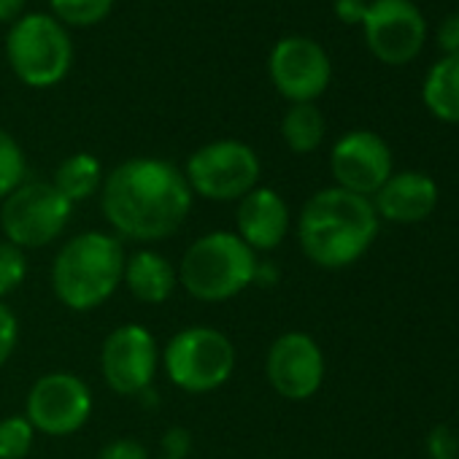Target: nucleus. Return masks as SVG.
Returning <instances> with one entry per match:
<instances>
[{
  "instance_id": "nucleus-6",
  "label": "nucleus",
  "mask_w": 459,
  "mask_h": 459,
  "mask_svg": "<svg viewBox=\"0 0 459 459\" xmlns=\"http://www.w3.org/2000/svg\"><path fill=\"white\" fill-rule=\"evenodd\" d=\"M162 365L170 384H176L181 392L205 394L227 384V378L233 376L236 346L213 327H184L168 341L162 351Z\"/></svg>"
},
{
  "instance_id": "nucleus-22",
  "label": "nucleus",
  "mask_w": 459,
  "mask_h": 459,
  "mask_svg": "<svg viewBox=\"0 0 459 459\" xmlns=\"http://www.w3.org/2000/svg\"><path fill=\"white\" fill-rule=\"evenodd\" d=\"M36 429L25 416L0 419V459H25L33 448Z\"/></svg>"
},
{
  "instance_id": "nucleus-26",
  "label": "nucleus",
  "mask_w": 459,
  "mask_h": 459,
  "mask_svg": "<svg viewBox=\"0 0 459 459\" xmlns=\"http://www.w3.org/2000/svg\"><path fill=\"white\" fill-rule=\"evenodd\" d=\"M20 341V322L14 316V311L0 300V368L9 362V357L14 354Z\"/></svg>"
},
{
  "instance_id": "nucleus-14",
  "label": "nucleus",
  "mask_w": 459,
  "mask_h": 459,
  "mask_svg": "<svg viewBox=\"0 0 459 459\" xmlns=\"http://www.w3.org/2000/svg\"><path fill=\"white\" fill-rule=\"evenodd\" d=\"M268 381L284 400H308L325 384V354L306 333H284L268 349Z\"/></svg>"
},
{
  "instance_id": "nucleus-3",
  "label": "nucleus",
  "mask_w": 459,
  "mask_h": 459,
  "mask_svg": "<svg viewBox=\"0 0 459 459\" xmlns=\"http://www.w3.org/2000/svg\"><path fill=\"white\" fill-rule=\"evenodd\" d=\"M125 249L119 238L90 230L71 238L52 265V290L71 311H92L103 306L122 284Z\"/></svg>"
},
{
  "instance_id": "nucleus-5",
  "label": "nucleus",
  "mask_w": 459,
  "mask_h": 459,
  "mask_svg": "<svg viewBox=\"0 0 459 459\" xmlns=\"http://www.w3.org/2000/svg\"><path fill=\"white\" fill-rule=\"evenodd\" d=\"M6 57L17 79L44 90L60 84L74 63V44L65 28L47 14L20 17L6 36Z\"/></svg>"
},
{
  "instance_id": "nucleus-24",
  "label": "nucleus",
  "mask_w": 459,
  "mask_h": 459,
  "mask_svg": "<svg viewBox=\"0 0 459 459\" xmlns=\"http://www.w3.org/2000/svg\"><path fill=\"white\" fill-rule=\"evenodd\" d=\"M28 276V260L25 252L9 241H0V300L17 292L20 284Z\"/></svg>"
},
{
  "instance_id": "nucleus-18",
  "label": "nucleus",
  "mask_w": 459,
  "mask_h": 459,
  "mask_svg": "<svg viewBox=\"0 0 459 459\" xmlns=\"http://www.w3.org/2000/svg\"><path fill=\"white\" fill-rule=\"evenodd\" d=\"M427 111L448 125H459V57H440L421 87Z\"/></svg>"
},
{
  "instance_id": "nucleus-10",
  "label": "nucleus",
  "mask_w": 459,
  "mask_h": 459,
  "mask_svg": "<svg viewBox=\"0 0 459 459\" xmlns=\"http://www.w3.org/2000/svg\"><path fill=\"white\" fill-rule=\"evenodd\" d=\"M92 413V392L74 373H47L41 376L25 403V419L36 432L52 437L79 432Z\"/></svg>"
},
{
  "instance_id": "nucleus-15",
  "label": "nucleus",
  "mask_w": 459,
  "mask_h": 459,
  "mask_svg": "<svg viewBox=\"0 0 459 459\" xmlns=\"http://www.w3.org/2000/svg\"><path fill=\"white\" fill-rule=\"evenodd\" d=\"M238 238L257 255L276 249L290 230V208L284 197L271 186H255L241 197L236 211Z\"/></svg>"
},
{
  "instance_id": "nucleus-32",
  "label": "nucleus",
  "mask_w": 459,
  "mask_h": 459,
  "mask_svg": "<svg viewBox=\"0 0 459 459\" xmlns=\"http://www.w3.org/2000/svg\"><path fill=\"white\" fill-rule=\"evenodd\" d=\"M160 459H170V456H160Z\"/></svg>"
},
{
  "instance_id": "nucleus-9",
  "label": "nucleus",
  "mask_w": 459,
  "mask_h": 459,
  "mask_svg": "<svg viewBox=\"0 0 459 459\" xmlns=\"http://www.w3.org/2000/svg\"><path fill=\"white\" fill-rule=\"evenodd\" d=\"M362 28L368 49L386 65L413 63L427 41L424 14L411 0H370Z\"/></svg>"
},
{
  "instance_id": "nucleus-8",
  "label": "nucleus",
  "mask_w": 459,
  "mask_h": 459,
  "mask_svg": "<svg viewBox=\"0 0 459 459\" xmlns=\"http://www.w3.org/2000/svg\"><path fill=\"white\" fill-rule=\"evenodd\" d=\"M260 157L249 143L224 138L200 146L184 168V178L205 200H241L260 181Z\"/></svg>"
},
{
  "instance_id": "nucleus-20",
  "label": "nucleus",
  "mask_w": 459,
  "mask_h": 459,
  "mask_svg": "<svg viewBox=\"0 0 459 459\" xmlns=\"http://www.w3.org/2000/svg\"><path fill=\"white\" fill-rule=\"evenodd\" d=\"M325 117L314 103H292L281 119V135L295 154H311L325 141Z\"/></svg>"
},
{
  "instance_id": "nucleus-16",
  "label": "nucleus",
  "mask_w": 459,
  "mask_h": 459,
  "mask_svg": "<svg viewBox=\"0 0 459 459\" xmlns=\"http://www.w3.org/2000/svg\"><path fill=\"white\" fill-rule=\"evenodd\" d=\"M370 203L378 219H386L392 224H416L435 211L437 184L421 170H400L384 181Z\"/></svg>"
},
{
  "instance_id": "nucleus-1",
  "label": "nucleus",
  "mask_w": 459,
  "mask_h": 459,
  "mask_svg": "<svg viewBox=\"0 0 459 459\" xmlns=\"http://www.w3.org/2000/svg\"><path fill=\"white\" fill-rule=\"evenodd\" d=\"M100 208L122 238L141 244L162 241L189 216L192 189L173 162L135 157L103 178Z\"/></svg>"
},
{
  "instance_id": "nucleus-12",
  "label": "nucleus",
  "mask_w": 459,
  "mask_h": 459,
  "mask_svg": "<svg viewBox=\"0 0 459 459\" xmlns=\"http://www.w3.org/2000/svg\"><path fill=\"white\" fill-rule=\"evenodd\" d=\"M268 71L279 95L292 103H314L333 79L327 52L306 36L281 39L271 52Z\"/></svg>"
},
{
  "instance_id": "nucleus-17",
  "label": "nucleus",
  "mask_w": 459,
  "mask_h": 459,
  "mask_svg": "<svg viewBox=\"0 0 459 459\" xmlns=\"http://www.w3.org/2000/svg\"><path fill=\"white\" fill-rule=\"evenodd\" d=\"M122 284L127 287V292L135 300L160 306L173 295V290L178 284V273L168 263V257H162L160 252L141 249V252L125 257Z\"/></svg>"
},
{
  "instance_id": "nucleus-25",
  "label": "nucleus",
  "mask_w": 459,
  "mask_h": 459,
  "mask_svg": "<svg viewBox=\"0 0 459 459\" xmlns=\"http://www.w3.org/2000/svg\"><path fill=\"white\" fill-rule=\"evenodd\" d=\"M424 446L429 459H459V432L448 424H435Z\"/></svg>"
},
{
  "instance_id": "nucleus-28",
  "label": "nucleus",
  "mask_w": 459,
  "mask_h": 459,
  "mask_svg": "<svg viewBox=\"0 0 459 459\" xmlns=\"http://www.w3.org/2000/svg\"><path fill=\"white\" fill-rule=\"evenodd\" d=\"M437 47H440L443 57H459V12L440 22Z\"/></svg>"
},
{
  "instance_id": "nucleus-2",
  "label": "nucleus",
  "mask_w": 459,
  "mask_h": 459,
  "mask_svg": "<svg viewBox=\"0 0 459 459\" xmlns=\"http://www.w3.org/2000/svg\"><path fill=\"white\" fill-rule=\"evenodd\" d=\"M378 224L370 197L327 186L306 200L298 216V241L314 265L341 271L373 247Z\"/></svg>"
},
{
  "instance_id": "nucleus-23",
  "label": "nucleus",
  "mask_w": 459,
  "mask_h": 459,
  "mask_svg": "<svg viewBox=\"0 0 459 459\" xmlns=\"http://www.w3.org/2000/svg\"><path fill=\"white\" fill-rule=\"evenodd\" d=\"M25 181V154L20 143L0 127V200Z\"/></svg>"
},
{
  "instance_id": "nucleus-13",
  "label": "nucleus",
  "mask_w": 459,
  "mask_h": 459,
  "mask_svg": "<svg viewBox=\"0 0 459 459\" xmlns=\"http://www.w3.org/2000/svg\"><path fill=\"white\" fill-rule=\"evenodd\" d=\"M330 170L335 186L362 197H373L394 173L392 152L381 135L370 130H351L335 141L330 152Z\"/></svg>"
},
{
  "instance_id": "nucleus-30",
  "label": "nucleus",
  "mask_w": 459,
  "mask_h": 459,
  "mask_svg": "<svg viewBox=\"0 0 459 459\" xmlns=\"http://www.w3.org/2000/svg\"><path fill=\"white\" fill-rule=\"evenodd\" d=\"M368 12V0H335V14L346 25H362Z\"/></svg>"
},
{
  "instance_id": "nucleus-31",
  "label": "nucleus",
  "mask_w": 459,
  "mask_h": 459,
  "mask_svg": "<svg viewBox=\"0 0 459 459\" xmlns=\"http://www.w3.org/2000/svg\"><path fill=\"white\" fill-rule=\"evenodd\" d=\"M28 0H0V22H17Z\"/></svg>"
},
{
  "instance_id": "nucleus-29",
  "label": "nucleus",
  "mask_w": 459,
  "mask_h": 459,
  "mask_svg": "<svg viewBox=\"0 0 459 459\" xmlns=\"http://www.w3.org/2000/svg\"><path fill=\"white\" fill-rule=\"evenodd\" d=\"M192 448V437L184 427H170L162 437V451L170 459H184Z\"/></svg>"
},
{
  "instance_id": "nucleus-21",
  "label": "nucleus",
  "mask_w": 459,
  "mask_h": 459,
  "mask_svg": "<svg viewBox=\"0 0 459 459\" xmlns=\"http://www.w3.org/2000/svg\"><path fill=\"white\" fill-rule=\"evenodd\" d=\"M49 4H52L55 20L71 28L98 25L114 9V0H49Z\"/></svg>"
},
{
  "instance_id": "nucleus-7",
  "label": "nucleus",
  "mask_w": 459,
  "mask_h": 459,
  "mask_svg": "<svg viewBox=\"0 0 459 459\" xmlns=\"http://www.w3.org/2000/svg\"><path fill=\"white\" fill-rule=\"evenodd\" d=\"M74 203H68L55 184L22 181L0 208V230L9 244L25 249H41L57 241L71 221Z\"/></svg>"
},
{
  "instance_id": "nucleus-11",
  "label": "nucleus",
  "mask_w": 459,
  "mask_h": 459,
  "mask_svg": "<svg viewBox=\"0 0 459 459\" xmlns=\"http://www.w3.org/2000/svg\"><path fill=\"white\" fill-rule=\"evenodd\" d=\"M100 370L111 392L135 397L149 392L157 373V341L143 325H119L100 349Z\"/></svg>"
},
{
  "instance_id": "nucleus-27",
  "label": "nucleus",
  "mask_w": 459,
  "mask_h": 459,
  "mask_svg": "<svg viewBox=\"0 0 459 459\" xmlns=\"http://www.w3.org/2000/svg\"><path fill=\"white\" fill-rule=\"evenodd\" d=\"M98 459H149L146 448L133 440V437H117L111 443H106L98 454Z\"/></svg>"
},
{
  "instance_id": "nucleus-4",
  "label": "nucleus",
  "mask_w": 459,
  "mask_h": 459,
  "mask_svg": "<svg viewBox=\"0 0 459 459\" xmlns=\"http://www.w3.org/2000/svg\"><path fill=\"white\" fill-rule=\"evenodd\" d=\"M257 255L227 230L197 238L181 257L178 284L203 303H221L241 295L257 279Z\"/></svg>"
},
{
  "instance_id": "nucleus-19",
  "label": "nucleus",
  "mask_w": 459,
  "mask_h": 459,
  "mask_svg": "<svg viewBox=\"0 0 459 459\" xmlns=\"http://www.w3.org/2000/svg\"><path fill=\"white\" fill-rule=\"evenodd\" d=\"M52 184L68 203H82L103 186V165L95 154L87 152L71 154L55 170Z\"/></svg>"
}]
</instances>
